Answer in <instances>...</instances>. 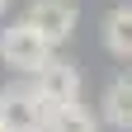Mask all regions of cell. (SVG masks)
<instances>
[{
    "label": "cell",
    "mask_w": 132,
    "mask_h": 132,
    "mask_svg": "<svg viewBox=\"0 0 132 132\" xmlns=\"http://www.w3.org/2000/svg\"><path fill=\"white\" fill-rule=\"evenodd\" d=\"M47 57H52V43H47L33 24L19 19V24H10L0 33V61H5L14 76H38L47 66Z\"/></svg>",
    "instance_id": "1"
},
{
    "label": "cell",
    "mask_w": 132,
    "mask_h": 132,
    "mask_svg": "<svg viewBox=\"0 0 132 132\" xmlns=\"http://www.w3.org/2000/svg\"><path fill=\"white\" fill-rule=\"evenodd\" d=\"M47 118H52V104L38 94L33 80L0 90V123L10 132H47Z\"/></svg>",
    "instance_id": "2"
},
{
    "label": "cell",
    "mask_w": 132,
    "mask_h": 132,
    "mask_svg": "<svg viewBox=\"0 0 132 132\" xmlns=\"http://www.w3.org/2000/svg\"><path fill=\"white\" fill-rule=\"evenodd\" d=\"M24 24H33L52 47H61V43L76 33L80 10H76V0H33V5L24 10Z\"/></svg>",
    "instance_id": "3"
},
{
    "label": "cell",
    "mask_w": 132,
    "mask_h": 132,
    "mask_svg": "<svg viewBox=\"0 0 132 132\" xmlns=\"http://www.w3.org/2000/svg\"><path fill=\"white\" fill-rule=\"evenodd\" d=\"M33 85H38V94H43L52 109L80 104V71H76L71 61H57V57H47V66H43L38 76H33Z\"/></svg>",
    "instance_id": "4"
},
{
    "label": "cell",
    "mask_w": 132,
    "mask_h": 132,
    "mask_svg": "<svg viewBox=\"0 0 132 132\" xmlns=\"http://www.w3.org/2000/svg\"><path fill=\"white\" fill-rule=\"evenodd\" d=\"M104 123L118 127V132H132V76L113 80L104 90Z\"/></svg>",
    "instance_id": "5"
},
{
    "label": "cell",
    "mask_w": 132,
    "mask_h": 132,
    "mask_svg": "<svg viewBox=\"0 0 132 132\" xmlns=\"http://www.w3.org/2000/svg\"><path fill=\"white\" fill-rule=\"evenodd\" d=\"M104 47L123 61L132 57V5H118L104 14Z\"/></svg>",
    "instance_id": "6"
},
{
    "label": "cell",
    "mask_w": 132,
    "mask_h": 132,
    "mask_svg": "<svg viewBox=\"0 0 132 132\" xmlns=\"http://www.w3.org/2000/svg\"><path fill=\"white\" fill-rule=\"evenodd\" d=\"M47 132H99V118L90 109H80V104H66V109H52Z\"/></svg>",
    "instance_id": "7"
},
{
    "label": "cell",
    "mask_w": 132,
    "mask_h": 132,
    "mask_svg": "<svg viewBox=\"0 0 132 132\" xmlns=\"http://www.w3.org/2000/svg\"><path fill=\"white\" fill-rule=\"evenodd\" d=\"M5 10H10V0H0V14H5Z\"/></svg>",
    "instance_id": "8"
},
{
    "label": "cell",
    "mask_w": 132,
    "mask_h": 132,
    "mask_svg": "<svg viewBox=\"0 0 132 132\" xmlns=\"http://www.w3.org/2000/svg\"><path fill=\"white\" fill-rule=\"evenodd\" d=\"M0 132H10V127H5V123H0Z\"/></svg>",
    "instance_id": "9"
}]
</instances>
